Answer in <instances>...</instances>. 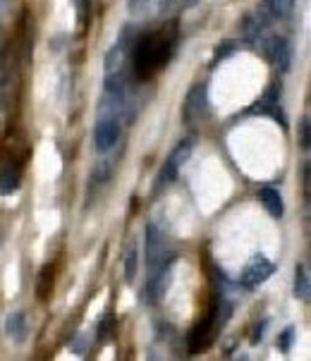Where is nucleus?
Returning <instances> with one entry per match:
<instances>
[{"label": "nucleus", "mask_w": 311, "mask_h": 361, "mask_svg": "<svg viewBox=\"0 0 311 361\" xmlns=\"http://www.w3.org/2000/svg\"><path fill=\"white\" fill-rule=\"evenodd\" d=\"M175 49V34L168 29L154 31V34L139 36L132 46V70L139 79H149L158 67H163Z\"/></svg>", "instance_id": "nucleus-1"}, {"label": "nucleus", "mask_w": 311, "mask_h": 361, "mask_svg": "<svg viewBox=\"0 0 311 361\" xmlns=\"http://www.w3.org/2000/svg\"><path fill=\"white\" fill-rule=\"evenodd\" d=\"M192 148H194V139H182L180 144L170 151V156L166 158L161 168V175H158V184H170L172 179L177 177V173L182 170V166L187 163V158L192 156Z\"/></svg>", "instance_id": "nucleus-2"}, {"label": "nucleus", "mask_w": 311, "mask_h": 361, "mask_svg": "<svg viewBox=\"0 0 311 361\" xmlns=\"http://www.w3.org/2000/svg\"><path fill=\"white\" fill-rule=\"evenodd\" d=\"M218 311H211L204 321H199L194 326V331L189 333V352H204V349L211 347V342L218 335Z\"/></svg>", "instance_id": "nucleus-3"}, {"label": "nucleus", "mask_w": 311, "mask_h": 361, "mask_svg": "<svg viewBox=\"0 0 311 361\" xmlns=\"http://www.w3.org/2000/svg\"><path fill=\"white\" fill-rule=\"evenodd\" d=\"M273 270H276V265L273 261H268L266 256H261V254H256V256H251L247 265L242 268V275H240V285L247 290L256 288V285L266 283L268 278L273 275Z\"/></svg>", "instance_id": "nucleus-4"}, {"label": "nucleus", "mask_w": 311, "mask_h": 361, "mask_svg": "<svg viewBox=\"0 0 311 361\" xmlns=\"http://www.w3.org/2000/svg\"><path fill=\"white\" fill-rule=\"evenodd\" d=\"M144 247H146V265L149 268H161L168 258V247H166V237L161 235L156 225H146L144 232ZM170 261V258H168Z\"/></svg>", "instance_id": "nucleus-5"}, {"label": "nucleus", "mask_w": 311, "mask_h": 361, "mask_svg": "<svg viewBox=\"0 0 311 361\" xmlns=\"http://www.w3.org/2000/svg\"><path fill=\"white\" fill-rule=\"evenodd\" d=\"M204 113H206V87L197 84V87L189 91L187 100H184V120L194 122L204 118Z\"/></svg>", "instance_id": "nucleus-6"}, {"label": "nucleus", "mask_w": 311, "mask_h": 361, "mask_svg": "<svg viewBox=\"0 0 311 361\" xmlns=\"http://www.w3.org/2000/svg\"><path fill=\"white\" fill-rule=\"evenodd\" d=\"M170 280H172V261L163 263L161 270L154 275V280L149 283V288H146V294H149V301H161L163 294L170 288Z\"/></svg>", "instance_id": "nucleus-7"}, {"label": "nucleus", "mask_w": 311, "mask_h": 361, "mask_svg": "<svg viewBox=\"0 0 311 361\" xmlns=\"http://www.w3.org/2000/svg\"><path fill=\"white\" fill-rule=\"evenodd\" d=\"M5 333L12 340L15 344H22L26 340V333H29V321H26L24 311H12L5 321Z\"/></svg>", "instance_id": "nucleus-8"}, {"label": "nucleus", "mask_w": 311, "mask_h": 361, "mask_svg": "<svg viewBox=\"0 0 311 361\" xmlns=\"http://www.w3.org/2000/svg\"><path fill=\"white\" fill-rule=\"evenodd\" d=\"M259 201L266 206V211L273 218H283V213H285V204H283V196L278 189H273V187L259 189Z\"/></svg>", "instance_id": "nucleus-9"}, {"label": "nucleus", "mask_w": 311, "mask_h": 361, "mask_svg": "<svg viewBox=\"0 0 311 361\" xmlns=\"http://www.w3.org/2000/svg\"><path fill=\"white\" fill-rule=\"evenodd\" d=\"M19 182H22V175H19L17 166L0 168V194H12L19 187Z\"/></svg>", "instance_id": "nucleus-10"}, {"label": "nucleus", "mask_w": 311, "mask_h": 361, "mask_svg": "<svg viewBox=\"0 0 311 361\" xmlns=\"http://www.w3.org/2000/svg\"><path fill=\"white\" fill-rule=\"evenodd\" d=\"M263 10L268 12V17L276 22V19H285L294 8V0H261Z\"/></svg>", "instance_id": "nucleus-11"}, {"label": "nucleus", "mask_w": 311, "mask_h": 361, "mask_svg": "<svg viewBox=\"0 0 311 361\" xmlns=\"http://www.w3.org/2000/svg\"><path fill=\"white\" fill-rule=\"evenodd\" d=\"M294 297L299 301H309V270L304 263H299L294 270Z\"/></svg>", "instance_id": "nucleus-12"}, {"label": "nucleus", "mask_w": 311, "mask_h": 361, "mask_svg": "<svg viewBox=\"0 0 311 361\" xmlns=\"http://www.w3.org/2000/svg\"><path fill=\"white\" fill-rule=\"evenodd\" d=\"M136 261H139V254H136V244L130 242L127 252H125V280L132 283L136 275Z\"/></svg>", "instance_id": "nucleus-13"}, {"label": "nucleus", "mask_w": 311, "mask_h": 361, "mask_svg": "<svg viewBox=\"0 0 311 361\" xmlns=\"http://www.w3.org/2000/svg\"><path fill=\"white\" fill-rule=\"evenodd\" d=\"M48 280L53 283V265H46L44 268V275H41V283H39V297L41 299H46L48 297Z\"/></svg>", "instance_id": "nucleus-14"}, {"label": "nucleus", "mask_w": 311, "mask_h": 361, "mask_svg": "<svg viewBox=\"0 0 311 361\" xmlns=\"http://www.w3.org/2000/svg\"><path fill=\"white\" fill-rule=\"evenodd\" d=\"M299 146L304 151H309V118L304 115L302 122H299Z\"/></svg>", "instance_id": "nucleus-15"}, {"label": "nucleus", "mask_w": 311, "mask_h": 361, "mask_svg": "<svg viewBox=\"0 0 311 361\" xmlns=\"http://www.w3.org/2000/svg\"><path fill=\"white\" fill-rule=\"evenodd\" d=\"M292 337H294V331H285L281 337H278V347H281L283 352H287L290 344H292Z\"/></svg>", "instance_id": "nucleus-16"}, {"label": "nucleus", "mask_w": 311, "mask_h": 361, "mask_svg": "<svg viewBox=\"0 0 311 361\" xmlns=\"http://www.w3.org/2000/svg\"><path fill=\"white\" fill-rule=\"evenodd\" d=\"M263 331H266V321H263V323H256V331H254V337H251V340L256 342V340H259V335H263Z\"/></svg>", "instance_id": "nucleus-17"}, {"label": "nucleus", "mask_w": 311, "mask_h": 361, "mask_svg": "<svg viewBox=\"0 0 311 361\" xmlns=\"http://www.w3.org/2000/svg\"><path fill=\"white\" fill-rule=\"evenodd\" d=\"M75 5H77V10H79V12H82V15H84V10H87L89 0H75Z\"/></svg>", "instance_id": "nucleus-18"}, {"label": "nucleus", "mask_w": 311, "mask_h": 361, "mask_svg": "<svg viewBox=\"0 0 311 361\" xmlns=\"http://www.w3.org/2000/svg\"><path fill=\"white\" fill-rule=\"evenodd\" d=\"M197 3H199V0H184V8H194Z\"/></svg>", "instance_id": "nucleus-19"}]
</instances>
